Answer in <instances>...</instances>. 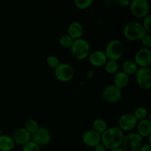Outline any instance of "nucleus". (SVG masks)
Wrapping results in <instances>:
<instances>
[{
	"instance_id": "f257e3e1",
	"label": "nucleus",
	"mask_w": 151,
	"mask_h": 151,
	"mask_svg": "<svg viewBox=\"0 0 151 151\" xmlns=\"http://www.w3.org/2000/svg\"><path fill=\"white\" fill-rule=\"evenodd\" d=\"M125 134L119 127H111L101 134V143L108 150L121 147Z\"/></svg>"
},
{
	"instance_id": "f03ea898",
	"label": "nucleus",
	"mask_w": 151,
	"mask_h": 151,
	"mask_svg": "<svg viewBox=\"0 0 151 151\" xmlns=\"http://www.w3.org/2000/svg\"><path fill=\"white\" fill-rule=\"evenodd\" d=\"M122 32L130 41H139L147 33L142 24L138 21H131L125 24Z\"/></svg>"
},
{
	"instance_id": "7ed1b4c3",
	"label": "nucleus",
	"mask_w": 151,
	"mask_h": 151,
	"mask_svg": "<svg viewBox=\"0 0 151 151\" xmlns=\"http://www.w3.org/2000/svg\"><path fill=\"white\" fill-rule=\"evenodd\" d=\"M70 49L73 57L79 60H85L91 52L89 42L83 38L75 40Z\"/></svg>"
},
{
	"instance_id": "20e7f679",
	"label": "nucleus",
	"mask_w": 151,
	"mask_h": 151,
	"mask_svg": "<svg viewBox=\"0 0 151 151\" xmlns=\"http://www.w3.org/2000/svg\"><path fill=\"white\" fill-rule=\"evenodd\" d=\"M104 52L106 53L108 60L117 61L123 56L125 52V44L121 40L113 39L106 46Z\"/></svg>"
},
{
	"instance_id": "39448f33",
	"label": "nucleus",
	"mask_w": 151,
	"mask_h": 151,
	"mask_svg": "<svg viewBox=\"0 0 151 151\" xmlns=\"http://www.w3.org/2000/svg\"><path fill=\"white\" fill-rule=\"evenodd\" d=\"M143 144V137L137 132H131L125 136L121 147L124 151H139Z\"/></svg>"
},
{
	"instance_id": "423d86ee",
	"label": "nucleus",
	"mask_w": 151,
	"mask_h": 151,
	"mask_svg": "<svg viewBox=\"0 0 151 151\" xmlns=\"http://www.w3.org/2000/svg\"><path fill=\"white\" fill-rule=\"evenodd\" d=\"M55 77L61 82H69L75 77V69L67 63H60L54 69Z\"/></svg>"
},
{
	"instance_id": "0eeeda50",
	"label": "nucleus",
	"mask_w": 151,
	"mask_h": 151,
	"mask_svg": "<svg viewBox=\"0 0 151 151\" xmlns=\"http://www.w3.org/2000/svg\"><path fill=\"white\" fill-rule=\"evenodd\" d=\"M101 96L105 101L110 103H115L119 102L122 98V91L114 84L108 85L102 90Z\"/></svg>"
},
{
	"instance_id": "6e6552de",
	"label": "nucleus",
	"mask_w": 151,
	"mask_h": 151,
	"mask_svg": "<svg viewBox=\"0 0 151 151\" xmlns=\"http://www.w3.org/2000/svg\"><path fill=\"white\" fill-rule=\"evenodd\" d=\"M129 7L132 14L139 19L145 17L150 12V4L147 0H133Z\"/></svg>"
},
{
	"instance_id": "1a4fd4ad",
	"label": "nucleus",
	"mask_w": 151,
	"mask_h": 151,
	"mask_svg": "<svg viewBox=\"0 0 151 151\" xmlns=\"http://www.w3.org/2000/svg\"><path fill=\"white\" fill-rule=\"evenodd\" d=\"M137 83L139 87L149 90L151 87V69L150 67H139L135 73Z\"/></svg>"
},
{
	"instance_id": "9d476101",
	"label": "nucleus",
	"mask_w": 151,
	"mask_h": 151,
	"mask_svg": "<svg viewBox=\"0 0 151 151\" xmlns=\"http://www.w3.org/2000/svg\"><path fill=\"white\" fill-rule=\"evenodd\" d=\"M51 133L46 127H39L36 131L31 134V140L39 146L47 145L51 142Z\"/></svg>"
},
{
	"instance_id": "9b49d317",
	"label": "nucleus",
	"mask_w": 151,
	"mask_h": 151,
	"mask_svg": "<svg viewBox=\"0 0 151 151\" xmlns=\"http://www.w3.org/2000/svg\"><path fill=\"white\" fill-rule=\"evenodd\" d=\"M134 60L138 67H149L151 63L150 49L145 47L139 49L134 55Z\"/></svg>"
},
{
	"instance_id": "f8f14e48",
	"label": "nucleus",
	"mask_w": 151,
	"mask_h": 151,
	"mask_svg": "<svg viewBox=\"0 0 151 151\" xmlns=\"http://www.w3.org/2000/svg\"><path fill=\"white\" fill-rule=\"evenodd\" d=\"M137 119L133 114V113L128 112V113L123 114L122 116L119 117L118 120V125L119 128L122 131H131L134 130L137 127Z\"/></svg>"
},
{
	"instance_id": "ddd939ff",
	"label": "nucleus",
	"mask_w": 151,
	"mask_h": 151,
	"mask_svg": "<svg viewBox=\"0 0 151 151\" xmlns=\"http://www.w3.org/2000/svg\"><path fill=\"white\" fill-rule=\"evenodd\" d=\"M82 141L85 145L94 147L101 143V134L93 129H88L83 134Z\"/></svg>"
},
{
	"instance_id": "4468645a",
	"label": "nucleus",
	"mask_w": 151,
	"mask_h": 151,
	"mask_svg": "<svg viewBox=\"0 0 151 151\" xmlns=\"http://www.w3.org/2000/svg\"><path fill=\"white\" fill-rule=\"evenodd\" d=\"M11 137L15 144L24 145L31 140V134L24 128H19L13 131Z\"/></svg>"
},
{
	"instance_id": "2eb2a0df",
	"label": "nucleus",
	"mask_w": 151,
	"mask_h": 151,
	"mask_svg": "<svg viewBox=\"0 0 151 151\" xmlns=\"http://www.w3.org/2000/svg\"><path fill=\"white\" fill-rule=\"evenodd\" d=\"M88 58L90 63L94 66H96V67L104 66L105 63L108 60V58L104 51L100 50L91 52Z\"/></svg>"
},
{
	"instance_id": "dca6fc26",
	"label": "nucleus",
	"mask_w": 151,
	"mask_h": 151,
	"mask_svg": "<svg viewBox=\"0 0 151 151\" xmlns=\"http://www.w3.org/2000/svg\"><path fill=\"white\" fill-rule=\"evenodd\" d=\"M84 32V28L82 24L78 21H75L69 24L68 27V35L74 40L82 38Z\"/></svg>"
},
{
	"instance_id": "f3484780",
	"label": "nucleus",
	"mask_w": 151,
	"mask_h": 151,
	"mask_svg": "<svg viewBox=\"0 0 151 151\" xmlns=\"http://www.w3.org/2000/svg\"><path fill=\"white\" fill-rule=\"evenodd\" d=\"M137 133L141 137H147L150 136L151 134V122L149 119H142V120L138 121L137 125Z\"/></svg>"
},
{
	"instance_id": "a211bd4d",
	"label": "nucleus",
	"mask_w": 151,
	"mask_h": 151,
	"mask_svg": "<svg viewBox=\"0 0 151 151\" xmlns=\"http://www.w3.org/2000/svg\"><path fill=\"white\" fill-rule=\"evenodd\" d=\"M130 81V77L122 71H118L114 74V85L119 88L120 89L125 88L128 85Z\"/></svg>"
},
{
	"instance_id": "6ab92c4d",
	"label": "nucleus",
	"mask_w": 151,
	"mask_h": 151,
	"mask_svg": "<svg viewBox=\"0 0 151 151\" xmlns=\"http://www.w3.org/2000/svg\"><path fill=\"white\" fill-rule=\"evenodd\" d=\"M15 142L11 137L6 134L0 136V151H11L15 147Z\"/></svg>"
},
{
	"instance_id": "aec40b11",
	"label": "nucleus",
	"mask_w": 151,
	"mask_h": 151,
	"mask_svg": "<svg viewBox=\"0 0 151 151\" xmlns=\"http://www.w3.org/2000/svg\"><path fill=\"white\" fill-rule=\"evenodd\" d=\"M138 68L137 63L134 62V60H131V59L124 60L122 64V71L128 75L135 74Z\"/></svg>"
},
{
	"instance_id": "412c9836",
	"label": "nucleus",
	"mask_w": 151,
	"mask_h": 151,
	"mask_svg": "<svg viewBox=\"0 0 151 151\" xmlns=\"http://www.w3.org/2000/svg\"><path fill=\"white\" fill-rule=\"evenodd\" d=\"M92 128L93 130L101 134L108 128V124L104 119L98 117L93 120Z\"/></svg>"
},
{
	"instance_id": "4be33fe9",
	"label": "nucleus",
	"mask_w": 151,
	"mask_h": 151,
	"mask_svg": "<svg viewBox=\"0 0 151 151\" xmlns=\"http://www.w3.org/2000/svg\"><path fill=\"white\" fill-rule=\"evenodd\" d=\"M106 72L111 75L116 74L119 69V63L116 60H108L104 65Z\"/></svg>"
},
{
	"instance_id": "5701e85b",
	"label": "nucleus",
	"mask_w": 151,
	"mask_h": 151,
	"mask_svg": "<svg viewBox=\"0 0 151 151\" xmlns=\"http://www.w3.org/2000/svg\"><path fill=\"white\" fill-rule=\"evenodd\" d=\"M133 114L137 119V121L142 120V119H146L148 116V111L144 106H139L134 110Z\"/></svg>"
},
{
	"instance_id": "b1692460",
	"label": "nucleus",
	"mask_w": 151,
	"mask_h": 151,
	"mask_svg": "<svg viewBox=\"0 0 151 151\" xmlns=\"http://www.w3.org/2000/svg\"><path fill=\"white\" fill-rule=\"evenodd\" d=\"M74 41L75 40L72 37L69 36L68 34H64V35H62L59 38V44L63 48L70 49L73 44Z\"/></svg>"
},
{
	"instance_id": "393cba45",
	"label": "nucleus",
	"mask_w": 151,
	"mask_h": 151,
	"mask_svg": "<svg viewBox=\"0 0 151 151\" xmlns=\"http://www.w3.org/2000/svg\"><path fill=\"white\" fill-rule=\"evenodd\" d=\"M38 128H39V125H38V122L35 119H28L25 122L24 128L31 134H33L35 131H36Z\"/></svg>"
},
{
	"instance_id": "a878e982",
	"label": "nucleus",
	"mask_w": 151,
	"mask_h": 151,
	"mask_svg": "<svg viewBox=\"0 0 151 151\" xmlns=\"http://www.w3.org/2000/svg\"><path fill=\"white\" fill-rule=\"evenodd\" d=\"M47 63L49 67L52 68V69H55L58 66L60 63V59L58 56L55 55H50L47 58Z\"/></svg>"
},
{
	"instance_id": "bb28decb",
	"label": "nucleus",
	"mask_w": 151,
	"mask_h": 151,
	"mask_svg": "<svg viewBox=\"0 0 151 151\" xmlns=\"http://www.w3.org/2000/svg\"><path fill=\"white\" fill-rule=\"evenodd\" d=\"M22 151H41V147L38 145L30 140L22 145Z\"/></svg>"
},
{
	"instance_id": "cd10ccee",
	"label": "nucleus",
	"mask_w": 151,
	"mask_h": 151,
	"mask_svg": "<svg viewBox=\"0 0 151 151\" xmlns=\"http://www.w3.org/2000/svg\"><path fill=\"white\" fill-rule=\"evenodd\" d=\"M74 3L78 8L84 10L89 7L94 3V1L93 0H75Z\"/></svg>"
},
{
	"instance_id": "c85d7f7f",
	"label": "nucleus",
	"mask_w": 151,
	"mask_h": 151,
	"mask_svg": "<svg viewBox=\"0 0 151 151\" xmlns=\"http://www.w3.org/2000/svg\"><path fill=\"white\" fill-rule=\"evenodd\" d=\"M142 24L143 27L147 31V33L151 32V15L150 13L147 15L145 17L143 18V22Z\"/></svg>"
},
{
	"instance_id": "c756f323",
	"label": "nucleus",
	"mask_w": 151,
	"mask_h": 151,
	"mask_svg": "<svg viewBox=\"0 0 151 151\" xmlns=\"http://www.w3.org/2000/svg\"><path fill=\"white\" fill-rule=\"evenodd\" d=\"M142 44L144 47L147 49H150L151 47V35L149 33H147L141 39Z\"/></svg>"
},
{
	"instance_id": "7c9ffc66",
	"label": "nucleus",
	"mask_w": 151,
	"mask_h": 151,
	"mask_svg": "<svg viewBox=\"0 0 151 151\" xmlns=\"http://www.w3.org/2000/svg\"><path fill=\"white\" fill-rule=\"evenodd\" d=\"M104 4L108 7H113L118 4V0H106Z\"/></svg>"
},
{
	"instance_id": "2f4dec72",
	"label": "nucleus",
	"mask_w": 151,
	"mask_h": 151,
	"mask_svg": "<svg viewBox=\"0 0 151 151\" xmlns=\"http://www.w3.org/2000/svg\"><path fill=\"white\" fill-rule=\"evenodd\" d=\"M130 4H131L130 0H118V4L122 7H129Z\"/></svg>"
},
{
	"instance_id": "473e14b6",
	"label": "nucleus",
	"mask_w": 151,
	"mask_h": 151,
	"mask_svg": "<svg viewBox=\"0 0 151 151\" xmlns=\"http://www.w3.org/2000/svg\"><path fill=\"white\" fill-rule=\"evenodd\" d=\"M139 151H151V145L150 143L143 144L141 148H140Z\"/></svg>"
},
{
	"instance_id": "72a5a7b5",
	"label": "nucleus",
	"mask_w": 151,
	"mask_h": 151,
	"mask_svg": "<svg viewBox=\"0 0 151 151\" xmlns=\"http://www.w3.org/2000/svg\"><path fill=\"white\" fill-rule=\"evenodd\" d=\"M94 151H106L107 149L105 147V146L102 143H100L94 147Z\"/></svg>"
},
{
	"instance_id": "f704fd0d",
	"label": "nucleus",
	"mask_w": 151,
	"mask_h": 151,
	"mask_svg": "<svg viewBox=\"0 0 151 151\" xmlns=\"http://www.w3.org/2000/svg\"><path fill=\"white\" fill-rule=\"evenodd\" d=\"M94 75V72L93 69H89V70L86 72V77H88V78H93Z\"/></svg>"
},
{
	"instance_id": "c9c22d12",
	"label": "nucleus",
	"mask_w": 151,
	"mask_h": 151,
	"mask_svg": "<svg viewBox=\"0 0 151 151\" xmlns=\"http://www.w3.org/2000/svg\"><path fill=\"white\" fill-rule=\"evenodd\" d=\"M109 151H124V150L122 147H118V148L112 149V150H110Z\"/></svg>"
},
{
	"instance_id": "e433bc0d",
	"label": "nucleus",
	"mask_w": 151,
	"mask_h": 151,
	"mask_svg": "<svg viewBox=\"0 0 151 151\" xmlns=\"http://www.w3.org/2000/svg\"><path fill=\"white\" fill-rule=\"evenodd\" d=\"M1 135V128H0V136Z\"/></svg>"
}]
</instances>
